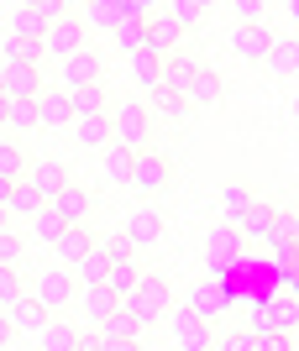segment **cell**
Returning a JSON list of instances; mask_svg holds the SVG:
<instances>
[{"mask_svg": "<svg viewBox=\"0 0 299 351\" xmlns=\"http://www.w3.org/2000/svg\"><path fill=\"white\" fill-rule=\"evenodd\" d=\"M11 32H16V37H43V32H47V21H43L37 11H32V5H21V11L11 16Z\"/></svg>", "mask_w": 299, "mask_h": 351, "instance_id": "obj_40", "label": "cell"}, {"mask_svg": "<svg viewBox=\"0 0 299 351\" xmlns=\"http://www.w3.org/2000/svg\"><path fill=\"white\" fill-rule=\"evenodd\" d=\"M105 267H110V263H105V252H100V241H95V247L84 252V257H79V263L69 267V273H74L79 283H105Z\"/></svg>", "mask_w": 299, "mask_h": 351, "instance_id": "obj_33", "label": "cell"}, {"mask_svg": "<svg viewBox=\"0 0 299 351\" xmlns=\"http://www.w3.org/2000/svg\"><path fill=\"white\" fill-rule=\"evenodd\" d=\"M79 304H84V320L90 325H100L105 315H110V309H121V299L110 289H105V283H79V293H74Z\"/></svg>", "mask_w": 299, "mask_h": 351, "instance_id": "obj_15", "label": "cell"}, {"mask_svg": "<svg viewBox=\"0 0 299 351\" xmlns=\"http://www.w3.org/2000/svg\"><path fill=\"white\" fill-rule=\"evenodd\" d=\"M5 126H11V132L43 126V121H37V100H32V95H5Z\"/></svg>", "mask_w": 299, "mask_h": 351, "instance_id": "obj_26", "label": "cell"}, {"mask_svg": "<svg viewBox=\"0 0 299 351\" xmlns=\"http://www.w3.org/2000/svg\"><path fill=\"white\" fill-rule=\"evenodd\" d=\"M16 263H21V236L0 226V267H16Z\"/></svg>", "mask_w": 299, "mask_h": 351, "instance_id": "obj_43", "label": "cell"}, {"mask_svg": "<svg viewBox=\"0 0 299 351\" xmlns=\"http://www.w3.org/2000/svg\"><path fill=\"white\" fill-rule=\"evenodd\" d=\"M21 293H27V283H21V267H0V315H5V309H11Z\"/></svg>", "mask_w": 299, "mask_h": 351, "instance_id": "obj_39", "label": "cell"}, {"mask_svg": "<svg viewBox=\"0 0 299 351\" xmlns=\"http://www.w3.org/2000/svg\"><path fill=\"white\" fill-rule=\"evenodd\" d=\"M11 184H16V178H0V205H5V199H11Z\"/></svg>", "mask_w": 299, "mask_h": 351, "instance_id": "obj_48", "label": "cell"}, {"mask_svg": "<svg viewBox=\"0 0 299 351\" xmlns=\"http://www.w3.org/2000/svg\"><path fill=\"white\" fill-rule=\"evenodd\" d=\"M69 110H74V116H105V110H110L105 84H74L69 89Z\"/></svg>", "mask_w": 299, "mask_h": 351, "instance_id": "obj_21", "label": "cell"}, {"mask_svg": "<svg viewBox=\"0 0 299 351\" xmlns=\"http://www.w3.org/2000/svg\"><path fill=\"white\" fill-rule=\"evenodd\" d=\"M126 58H132V73H136V84H142V89L163 84V58H158V53L136 47V53H126Z\"/></svg>", "mask_w": 299, "mask_h": 351, "instance_id": "obj_30", "label": "cell"}, {"mask_svg": "<svg viewBox=\"0 0 299 351\" xmlns=\"http://www.w3.org/2000/svg\"><path fill=\"white\" fill-rule=\"evenodd\" d=\"M126 236H132V247H158V241H163V215H158V205H132L126 210Z\"/></svg>", "mask_w": 299, "mask_h": 351, "instance_id": "obj_10", "label": "cell"}, {"mask_svg": "<svg viewBox=\"0 0 299 351\" xmlns=\"http://www.w3.org/2000/svg\"><path fill=\"white\" fill-rule=\"evenodd\" d=\"M0 95H5V73H0Z\"/></svg>", "mask_w": 299, "mask_h": 351, "instance_id": "obj_55", "label": "cell"}, {"mask_svg": "<svg viewBox=\"0 0 299 351\" xmlns=\"http://www.w3.org/2000/svg\"><path fill=\"white\" fill-rule=\"evenodd\" d=\"M263 5H268V0H231L237 21H263Z\"/></svg>", "mask_w": 299, "mask_h": 351, "instance_id": "obj_46", "label": "cell"}, {"mask_svg": "<svg viewBox=\"0 0 299 351\" xmlns=\"http://www.w3.org/2000/svg\"><path fill=\"white\" fill-rule=\"evenodd\" d=\"M195 5H200V11H205V5H210V0H195Z\"/></svg>", "mask_w": 299, "mask_h": 351, "instance_id": "obj_56", "label": "cell"}, {"mask_svg": "<svg viewBox=\"0 0 299 351\" xmlns=\"http://www.w3.org/2000/svg\"><path fill=\"white\" fill-rule=\"evenodd\" d=\"M105 178H110V184H132V152H126V147L110 142V152H105Z\"/></svg>", "mask_w": 299, "mask_h": 351, "instance_id": "obj_37", "label": "cell"}, {"mask_svg": "<svg viewBox=\"0 0 299 351\" xmlns=\"http://www.w3.org/2000/svg\"><path fill=\"white\" fill-rule=\"evenodd\" d=\"M5 58L11 63H32V69H43V58H47V47H43V37H5Z\"/></svg>", "mask_w": 299, "mask_h": 351, "instance_id": "obj_28", "label": "cell"}, {"mask_svg": "<svg viewBox=\"0 0 299 351\" xmlns=\"http://www.w3.org/2000/svg\"><path fill=\"white\" fill-rule=\"evenodd\" d=\"M74 142L84 147V152L110 147V116H74Z\"/></svg>", "mask_w": 299, "mask_h": 351, "instance_id": "obj_19", "label": "cell"}, {"mask_svg": "<svg viewBox=\"0 0 299 351\" xmlns=\"http://www.w3.org/2000/svg\"><path fill=\"white\" fill-rule=\"evenodd\" d=\"M0 73H5V95H37L43 89V79H37V69L32 63H0Z\"/></svg>", "mask_w": 299, "mask_h": 351, "instance_id": "obj_27", "label": "cell"}, {"mask_svg": "<svg viewBox=\"0 0 299 351\" xmlns=\"http://www.w3.org/2000/svg\"><path fill=\"white\" fill-rule=\"evenodd\" d=\"M105 116H110V142H116V147H126V152L147 147V136H152V110H147V105L126 100V105H110Z\"/></svg>", "mask_w": 299, "mask_h": 351, "instance_id": "obj_1", "label": "cell"}, {"mask_svg": "<svg viewBox=\"0 0 299 351\" xmlns=\"http://www.w3.org/2000/svg\"><path fill=\"white\" fill-rule=\"evenodd\" d=\"M289 73H299V43H294V53H289Z\"/></svg>", "mask_w": 299, "mask_h": 351, "instance_id": "obj_49", "label": "cell"}, {"mask_svg": "<svg viewBox=\"0 0 299 351\" xmlns=\"http://www.w3.org/2000/svg\"><path fill=\"white\" fill-rule=\"evenodd\" d=\"M168 16H174V21H179L184 32H189V27H200V5H195V0H168Z\"/></svg>", "mask_w": 299, "mask_h": 351, "instance_id": "obj_42", "label": "cell"}, {"mask_svg": "<svg viewBox=\"0 0 299 351\" xmlns=\"http://www.w3.org/2000/svg\"><path fill=\"white\" fill-rule=\"evenodd\" d=\"M294 257H299V231H294Z\"/></svg>", "mask_w": 299, "mask_h": 351, "instance_id": "obj_54", "label": "cell"}, {"mask_svg": "<svg viewBox=\"0 0 299 351\" xmlns=\"http://www.w3.org/2000/svg\"><path fill=\"white\" fill-rule=\"evenodd\" d=\"M294 121H299V105H294Z\"/></svg>", "mask_w": 299, "mask_h": 351, "instance_id": "obj_57", "label": "cell"}, {"mask_svg": "<svg viewBox=\"0 0 299 351\" xmlns=\"http://www.w3.org/2000/svg\"><path fill=\"white\" fill-rule=\"evenodd\" d=\"M32 293L43 299V309H63V304H69V299H74V293H79V278H74V273H69V267H63V263H53V267H47V273H37V283H32Z\"/></svg>", "mask_w": 299, "mask_h": 351, "instance_id": "obj_6", "label": "cell"}, {"mask_svg": "<svg viewBox=\"0 0 299 351\" xmlns=\"http://www.w3.org/2000/svg\"><path fill=\"white\" fill-rule=\"evenodd\" d=\"M95 247V236H90V226H63V236L53 241V252H58V263L63 267H74L84 252Z\"/></svg>", "mask_w": 299, "mask_h": 351, "instance_id": "obj_18", "label": "cell"}, {"mask_svg": "<svg viewBox=\"0 0 299 351\" xmlns=\"http://www.w3.org/2000/svg\"><path fill=\"white\" fill-rule=\"evenodd\" d=\"M95 241H100V252H105V263H110V267L136 263V247H132V236H126V231H116V236H95Z\"/></svg>", "mask_w": 299, "mask_h": 351, "instance_id": "obj_34", "label": "cell"}, {"mask_svg": "<svg viewBox=\"0 0 299 351\" xmlns=\"http://www.w3.org/2000/svg\"><path fill=\"white\" fill-rule=\"evenodd\" d=\"M121 304L132 309V315H136L142 325L163 320V315H168V283H163V278H152V273H142V278H136V289L126 293Z\"/></svg>", "mask_w": 299, "mask_h": 351, "instance_id": "obj_2", "label": "cell"}, {"mask_svg": "<svg viewBox=\"0 0 299 351\" xmlns=\"http://www.w3.org/2000/svg\"><path fill=\"white\" fill-rule=\"evenodd\" d=\"M221 95H226V84H221L210 69H200L195 84H189V100H195V105H221Z\"/></svg>", "mask_w": 299, "mask_h": 351, "instance_id": "obj_35", "label": "cell"}, {"mask_svg": "<svg viewBox=\"0 0 299 351\" xmlns=\"http://www.w3.org/2000/svg\"><path fill=\"white\" fill-rule=\"evenodd\" d=\"M43 47H47V58H69V53H79L84 47V21H79L74 11H63L58 21H47V32H43Z\"/></svg>", "mask_w": 299, "mask_h": 351, "instance_id": "obj_5", "label": "cell"}, {"mask_svg": "<svg viewBox=\"0 0 299 351\" xmlns=\"http://www.w3.org/2000/svg\"><path fill=\"white\" fill-rule=\"evenodd\" d=\"M163 320H168V341H174V346H184V351H210V330H205V320H200L195 309H168Z\"/></svg>", "mask_w": 299, "mask_h": 351, "instance_id": "obj_7", "label": "cell"}, {"mask_svg": "<svg viewBox=\"0 0 299 351\" xmlns=\"http://www.w3.org/2000/svg\"><path fill=\"white\" fill-rule=\"evenodd\" d=\"M247 199H252V194H247V184H226V189H221V210H226V215H237Z\"/></svg>", "mask_w": 299, "mask_h": 351, "instance_id": "obj_44", "label": "cell"}, {"mask_svg": "<svg viewBox=\"0 0 299 351\" xmlns=\"http://www.w3.org/2000/svg\"><path fill=\"white\" fill-rule=\"evenodd\" d=\"M289 346H299V330H294V336H289Z\"/></svg>", "mask_w": 299, "mask_h": 351, "instance_id": "obj_53", "label": "cell"}, {"mask_svg": "<svg viewBox=\"0 0 299 351\" xmlns=\"http://www.w3.org/2000/svg\"><path fill=\"white\" fill-rule=\"evenodd\" d=\"M136 278H142V273H136V263H121V267H105V289L116 293V299H126V293L136 289Z\"/></svg>", "mask_w": 299, "mask_h": 351, "instance_id": "obj_36", "label": "cell"}, {"mask_svg": "<svg viewBox=\"0 0 299 351\" xmlns=\"http://www.w3.org/2000/svg\"><path fill=\"white\" fill-rule=\"evenodd\" d=\"M268 47H273V32L263 27V21H237L231 53H237L241 63H268Z\"/></svg>", "mask_w": 299, "mask_h": 351, "instance_id": "obj_8", "label": "cell"}, {"mask_svg": "<svg viewBox=\"0 0 299 351\" xmlns=\"http://www.w3.org/2000/svg\"><path fill=\"white\" fill-rule=\"evenodd\" d=\"M110 32H116L121 53H136V47L147 43V16H142V11H121V21H116Z\"/></svg>", "mask_w": 299, "mask_h": 351, "instance_id": "obj_23", "label": "cell"}, {"mask_svg": "<svg viewBox=\"0 0 299 351\" xmlns=\"http://www.w3.org/2000/svg\"><path fill=\"white\" fill-rule=\"evenodd\" d=\"M100 73H105L100 53L84 43L79 53H69V58H63V89H74V84H100Z\"/></svg>", "mask_w": 299, "mask_h": 351, "instance_id": "obj_13", "label": "cell"}, {"mask_svg": "<svg viewBox=\"0 0 299 351\" xmlns=\"http://www.w3.org/2000/svg\"><path fill=\"white\" fill-rule=\"evenodd\" d=\"M210 267H215V278H221L226 267L237 263V247H241V236H237V226H231V231H210Z\"/></svg>", "mask_w": 299, "mask_h": 351, "instance_id": "obj_22", "label": "cell"}, {"mask_svg": "<svg viewBox=\"0 0 299 351\" xmlns=\"http://www.w3.org/2000/svg\"><path fill=\"white\" fill-rule=\"evenodd\" d=\"M47 205L58 210V215L69 220V226H90V205H95V199H90V194H84V189H79L74 178H69V184H63V189L53 194V199H47Z\"/></svg>", "mask_w": 299, "mask_h": 351, "instance_id": "obj_14", "label": "cell"}, {"mask_svg": "<svg viewBox=\"0 0 299 351\" xmlns=\"http://www.w3.org/2000/svg\"><path fill=\"white\" fill-rule=\"evenodd\" d=\"M11 341H16V325H11V320H5V315H0V351L11 346Z\"/></svg>", "mask_w": 299, "mask_h": 351, "instance_id": "obj_47", "label": "cell"}, {"mask_svg": "<svg viewBox=\"0 0 299 351\" xmlns=\"http://www.w3.org/2000/svg\"><path fill=\"white\" fill-rule=\"evenodd\" d=\"M136 330H142V320L121 304V309H110V315L95 325V346H105V351H132L136 346Z\"/></svg>", "mask_w": 299, "mask_h": 351, "instance_id": "obj_4", "label": "cell"}, {"mask_svg": "<svg viewBox=\"0 0 299 351\" xmlns=\"http://www.w3.org/2000/svg\"><path fill=\"white\" fill-rule=\"evenodd\" d=\"M231 220H237L241 241H268V236H273V205H263V199H247Z\"/></svg>", "mask_w": 299, "mask_h": 351, "instance_id": "obj_12", "label": "cell"}, {"mask_svg": "<svg viewBox=\"0 0 299 351\" xmlns=\"http://www.w3.org/2000/svg\"><path fill=\"white\" fill-rule=\"evenodd\" d=\"M21 5H32V11L43 16V21H58V16L69 11V5H63V0H21Z\"/></svg>", "mask_w": 299, "mask_h": 351, "instance_id": "obj_45", "label": "cell"}, {"mask_svg": "<svg viewBox=\"0 0 299 351\" xmlns=\"http://www.w3.org/2000/svg\"><path fill=\"white\" fill-rule=\"evenodd\" d=\"M84 11H90L95 27H116L121 21V0H84Z\"/></svg>", "mask_w": 299, "mask_h": 351, "instance_id": "obj_41", "label": "cell"}, {"mask_svg": "<svg viewBox=\"0 0 299 351\" xmlns=\"http://www.w3.org/2000/svg\"><path fill=\"white\" fill-rule=\"evenodd\" d=\"M5 215H11V210H5V205H0V226H5Z\"/></svg>", "mask_w": 299, "mask_h": 351, "instance_id": "obj_52", "label": "cell"}, {"mask_svg": "<svg viewBox=\"0 0 299 351\" xmlns=\"http://www.w3.org/2000/svg\"><path fill=\"white\" fill-rule=\"evenodd\" d=\"M179 21H174V16H168V21H147V53H158V58H168V53H174V43H179Z\"/></svg>", "mask_w": 299, "mask_h": 351, "instance_id": "obj_29", "label": "cell"}, {"mask_svg": "<svg viewBox=\"0 0 299 351\" xmlns=\"http://www.w3.org/2000/svg\"><path fill=\"white\" fill-rule=\"evenodd\" d=\"M168 178H174V168H168L163 152H147V147H136V152H132V189L136 194H163Z\"/></svg>", "mask_w": 299, "mask_h": 351, "instance_id": "obj_3", "label": "cell"}, {"mask_svg": "<svg viewBox=\"0 0 299 351\" xmlns=\"http://www.w3.org/2000/svg\"><path fill=\"white\" fill-rule=\"evenodd\" d=\"M63 226H69V220H63L53 205H43L37 215H32V236H37L43 247H53V241H58V236H63Z\"/></svg>", "mask_w": 299, "mask_h": 351, "instance_id": "obj_32", "label": "cell"}, {"mask_svg": "<svg viewBox=\"0 0 299 351\" xmlns=\"http://www.w3.org/2000/svg\"><path fill=\"white\" fill-rule=\"evenodd\" d=\"M189 309H195L200 320H215V315H226L231 309V289H226L221 278H205L189 289Z\"/></svg>", "mask_w": 299, "mask_h": 351, "instance_id": "obj_11", "label": "cell"}, {"mask_svg": "<svg viewBox=\"0 0 299 351\" xmlns=\"http://www.w3.org/2000/svg\"><path fill=\"white\" fill-rule=\"evenodd\" d=\"M21 173H27V152L11 136H0V178H21Z\"/></svg>", "mask_w": 299, "mask_h": 351, "instance_id": "obj_38", "label": "cell"}, {"mask_svg": "<svg viewBox=\"0 0 299 351\" xmlns=\"http://www.w3.org/2000/svg\"><path fill=\"white\" fill-rule=\"evenodd\" d=\"M43 315H47V309H43V299H37L32 289L21 293V299H16L11 309H5V320H11L16 330H37V325H43Z\"/></svg>", "mask_w": 299, "mask_h": 351, "instance_id": "obj_25", "label": "cell"}, {"mask_svg": "<svg viewBox=\"0 0 299 351\" xmlns=\"http://www.w3.org/2000/svg\"><path fill=\"white\" fill-rule=\"evenodd\" d=\"M43 205H47V199L37 194V184H32V178L21 173V178L11 184V199H5V210H11V215H27V220H32V215H37Z\"/></svg>", "mask_w": 299, "mask_h": 351, "instance_id": "obj_24", "label": "cell"}, {"mask_svg": "<svg viewBox=\"0 0 299 351\" xmlns=\"http://www.w3.org/2000/svg\"><path fill=\"white\" fill-rule=\"evenodd\" d=\"M147 110H152V116L179 121V116H184V95H179V89H168V84H152V89H147Z\"/></svg>", "mask_w": 299, "mask_h": 351, "instance_id": "obj_31", "label": "cell"}, {"mask_svg": "<svg viewBox=\"0 0 299 351\" xmlns=\"http://www.w3.org/2000/svg\"><path fill=\"white\" fill-rule=\"evenodd\" d=\"M195 73H200V63L189 58V53H168V63H163V84H168V89H179L184 100H189V84H195Z\"/></svg>", "mask_w": 299, "mask_h": 351, "instance_id": "obj_20", "label": "cell"}, {"mask_svg": "<svg viewBox=\"0 0 299 351\" xmlns=\"http://www.w3.org/2000/svg\"><path fill=\"white\" fill-rule=\"evenodd\" d=\"M63 5H69V11H74V5H84V0H63Z\"/></svg>", "mask_w": 299, "mask_h": 351, "instance_id": "obj_51", "label": "cell"}, {"mask_svg": "<svg viewBox=\"0 0 299 351\" xmlns=\"http://www.w3.org/2000/svg\"><path fill=\"white\" fill-rule=\"evenodd\" d=\"M0 126H5V95H0Z\"/></svg>", "mask_w": 299, "mask_h": 351, "instance_id": "obj_50", "label": "cell"}, {"mask_svg": "<svg viewBox=\"0 0 299 351\" xmlns=\"http://www.w3.org/2000/svg\"><path fill=\"white\" fill-rule=\"evenodd\" d=\"M27 178L37 184V194H43V199H53V194L69 184V168H63L58 158H43V162H27Z\"/></svg>", "mask_w": 299, "mask_h": 351, "instance_id": "obj_17", "label": "cell"}, {"mask_svg": "<svg viewBox=\"0 0 299 351\" xmlns=\"http://www.w3.org/2000/svg\"><path fill=\"white\" fill-rule=\"evenodd\" d=\"M37 346L43 351H95V336H84L69 320H47V325H37Z\"/></svg>", "mask_w": 299, "mask_h": 351, "instance_id": "obj_9", "label": "cell"}, {"mask_svg": "<svg viewBox=\"0 0 299 351\" xmlns=\"http://www.w3.org/2000/svg\"><path fill=\"white\" fill-rule=\"evenodd\" d=\"M32 100H37V121H43V126H63V121H74V110H69V89H37V95H32Z\"/></svg>", "mask_w": 299, "mask_h": 351, "instance_id": "obj_16", "label": "cell"}]
</instances>
